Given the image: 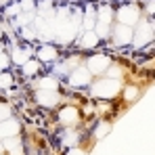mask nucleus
<instances>
[{
	"instance_id": "obj_1",
	"label": "nucleus",
	"mask_w": 155,
	"mask_h": 155,
	"mask_svg": "<svg viewBox=\"0 0 155 155\" xmlns=\"http://www.w3.org/2000/svg\"><path fill=\"white\" fill-rule=\"evenodd\" d=\"M107 65H109V59H107V57H92V59H90V67H92L94 71H103Z\"/></svg>"
},
{
	"instance_id": "obj_2",
	"label": "nucleus",
	"mask_w": 155,
	"mask_h": 155,
	"mask_svg": "<svg viewBox=\"0 0 155 155\" xmlns=\"http://www.w3.org/2000/svg\"><path fill=\"white\" fill-rule=\"evenodd\" d=\"M17 132V124L11 120V122H6V124H0V136H13Z\"/></svg>"
},
{
	"instance_id": "obj_3",
	"label": "nucleus",
	"mask_w": 155,
	"mask_h": 155,
	"mask_svg": "<svg viewBox=\"0 0 155 155\" xmlns=\"http://www.w3.org/2000/svg\"><path fill=\"white\" fill-rule=\"evenodd\" d=\"M71 84H88V71L78 69L74 74V78H71Z\"/></svg>"
},
{
	"instance_id": "obj_4",
	"label": "nucleus",
	"mask_w": 155,
	"mask_h": 155,
	"mask_svg": "<svg viewBox=\"0 0 155 155\" xmlns=\"http://www.w3.org/2000/svg\"><path fill=\"white\" fill-rule=\"evenodd\" d=\"M128 11H130V8H122V11L117 13V15H120V19H122L124 23H132V21L136 19V13H128Z\"/></svg>"
},
{
	"instance_id": "obj_5",
	"label": "nucleus",
	"mask_w": 155,
	"mask_h": 155,
	"mask_svg": "<svg viewBox=\"0 0 155 155\" xmlns=\"http://www.w3.org/2000/svg\"><path fill=\"white\" fill-rule=\"evenodd\" d=\"M61 117H63V122H74V120H76V111H74V109H69V113H65V111H63V113H61Z\"/></svg>"
},
{
	"instance_id": "obj_6",
	"label": "nucleus",
	"mask_w": 155,
	"mask_h": 155,
	"mask_svg": "<svg viewBox=\"0 0 155 155\" xmlns=\"http://www.w3.org/2000/svg\"><path fill=\"white\" fill-rule=\"evenodd\" d=\"M52 57H54V51L52 48H44L42 51V59H52Z\"/></svg>"
},
{
	"instance_id": "obj_7",
	"label": "nucleus",
	"mask_w": 155,
	"mask_h": 155,
	"mask_svg": "<svg viewBox=\"0 0 155 155\" xmlns=\"http://www.w3.org/2000/svg\"><path fill=\"white\" fill-rule=\"evenodd\" d=\"M36 69H38V65H36V63H27V65H25V74H34Z\"/></svg>"
},
{
	"instance_id": "obj_8",
	"label": "nucleus",
	"mask_w": 155,
	"mask_h": 155,
	"mask_svg": "<svg viewBox=\"0 0 155 155\" xmlns=\"http://www.w3.org/2000/svg\"><path fill=\"white\" fill-rule=\"evenodd\" d=\"M136 92H138L136 88H126V99H134V97H136Z\"/></svg>"
}]
</instances>
